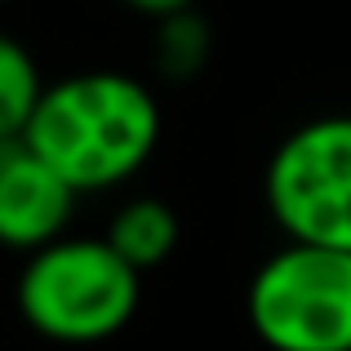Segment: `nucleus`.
I'll return each mask as SVG.
<instances>
[{"mask_svg": "<svg viewBox=\"0 0 351 351\" xmlns=\"http://www.w3.org/2000/svg\"><path fill=\"white\" fill-rule=\"evenodd\" d=\"M23 143L76 196L107 191L152 160L160 143V107L138 76L80 71L45 85Z\"/></svg>", "mask_w": 351, "mask_h": 351, "instance_id": "obj_1", "label": "nucleus"}, {"mask_svg": "<svg viewBox=\"0 0 351 351\" xmlns=\"http://www.w3.org/2000/svg\"><path fill=\"white\" fill-rule=\"evenodd\" d=\"M143 276L103 236H58L18 276V311L49 343L85 347L120 334L138 311Z\"/></svg>", "mask_w": 351, "mask_h": 351, "instance_id": "obj_2", "label": "nucleus"}, {"mask_svg": "<svg viewBox=\"0 0 351 351\" xmlns=\"http://www.w3.org/2000/svg\"><path fill=\"white\" fill-rule=\"evenodd\" d=\"M245 311L271 351H351V254L285 245L254 271Z\"/></svg>", "mask_w": 351, "mask_h": 351, "instance_id": "obj_3", "label": "nucleus"}, {"mask_svg": "<svg viewBox=\"0 0 351 351\" xmlns=\"http://www.w3.org/2000/svg\"><path fill=\"white\" fill-rule=\"evenodd\" d=\"M267 209L289 245L351 254V116L307 120L276 147Z\"/></svg>", "mask_w": 351, "mask_h": 351, "instance_id": "obj_4", "label": "nucleus"}, {"mask_svg": "<svg viewBox=\"0 0 351 351\" xmlns=\"http://www.w3.org/2000/svg\"><path fill=\"white\" fill-rule=\"evenodd\" d=\"M76 191L27 152L23 138L0 143V245L5 249H36L53 245L76 209Z\"/></svg>", "mask_w": 351, "mask_h": 351, "instance_id": "obj_5", "label": "nucleus"}, {"mask_svg": "<svg viewBox=\"0 0 351 351\" xmlns=\"http://www.w3.org/2000/svg\"><path fill=\"white\" fill-rule=\"evenodd\" d=\"M103 240L143 276L152 267H160L178 249V214L156 196H138V200L116 209V218L107 223Z\"/></svg>", "mask_w": 351, "mask_h": 351, "instance_id": "obj_6", "label": "nucleus"}, {"mask_svg": "<svg viewBox=\"0 0 351 351\" xmlns=\"http://www.w3.org/2000/svg\"><path fill=\"white\" fill-rule=\"evenodd\" d=\"M40 94H45V80L36 58L14 36L0 32V143H14V138L27 134V120H32Z\"/></svg>", "mask_w": 351, "mask_h": 351, "instance_id": "obj_7", "label": "nucleus"}, {"mask_svg": "<svg viewBox=\"0 0 351 351\" xmlns=\"http://www.w3.org/2000/svg\"><path fill=\"white\" fill-rule=\"evenodd\" d=\"M156 62L165 76L182 80L205 62V23L191 9L160 18V45H156Z\"/></svg>", "mask_w": 351, "mask_h": 351, "instance_id": "obj_8", "label": "nucleus"}, {"mask_svg": "<svg viewBox=\"0 0 351 351\" xmlns=\"http://www.w3.org/2000/svg\"><path fill=\"white\" fill-rule=\"evenodd\" d=\"M125 5H134L138 14H147V18H169V14L191 9V0H125Z\"/></svg>", "mask_w": 351, "mask_h": 351, "instance_id": "obj_9", "label": "nucleus"}, {"mask_svg": "<svg viewBox=\"0 0 351 351\" xmlns=\"http://www.w3.org/2000/svg\"><path fill=\"white\" fill-rule=\"evenodd\" d=\"M0 5H5V0H0Z\"/></svg>", "mask_w": 351, "mask_h": 351, "instance_id": "obj_10", "label": "nucleus"}]
</instances>
